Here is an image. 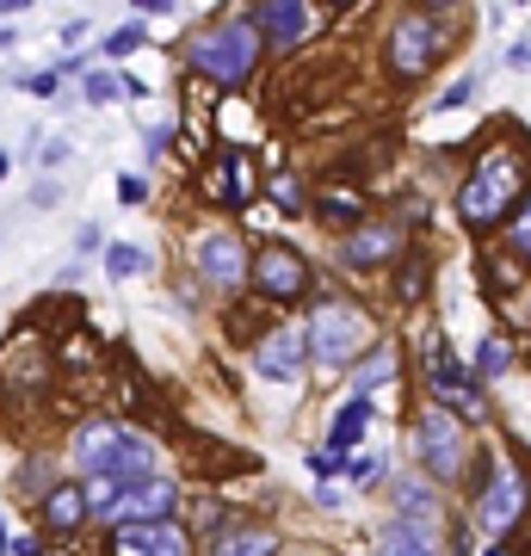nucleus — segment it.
I'll return each mask as SVG.
<instances>
[{
	"label": "nucleus",
	"mask_w": 531,
	"mask_h": 556,
	"mask_svg": "<svg viewBox=\"0 0 531 556\" xmlns=\"http://www.w3.org/2000/svg\"><path fill=\"white\" fill-rule=\"evenodd\" d=\"M75 457L112 489H137L155 470V445L142 433H130V427H118V420H87L75 433Z\"/></svg>",
	"instance_id": "obj_1"
},
{
	"label": "nucleus",
	"mask_w": 531,
	"mask_h": 556,
	"mask_svg": "<svg viewBox=\"0 0 531 556\" xmlns=\"http://www.w3.org/2000/svg\"><path fill=\"white\" fill-rule=\"evenodd\" d=\"M519 186H526V167H519V155L501 142V149H489V155L476 161V174L464 179V199H457V211H464V223H470V229H489V223H501L513 211Z\"/></svg>",
	"instance_id": "obj_2"
},
{
	"label": "nucleus",
	"mask_w": 531,
	"mask_h": 556,
	"mask_svg": "<svg viewBox=\"0 0 531 556\" xmlns=\"http://www.w3.org/2000/svg\"><path fill=\"white\" fill-rule=\"evenodd\" d=\"M254 56H260V31L254 25H217L192 43V68L211 75L217 87H241L254 75Z\"/></svg>",
	"instance_id": "obj_3"
},
{
	"label": "nucleus",
	"mask_w": 531,
	"mask_h": 556,
	"mask_svg": "<svg viewBox=\"0 0 531 556\" xmlns=\"http://www.w3.org/2000/svg\"><path fill=\"white\" fill-rule=\"evenodd\" d=\"M365 340H371V321L358 316L353 303H321L303 328V346H309L321 365H353L365 353Z\"/></svg>",
	"instance_id": "obj_4"
},
{
	"label": "nucleus",
	"mask_w": 531,
	"mask_h": 556,
	"mask_svg": "<svg viewBox=\"0 0 531 556\" xmlns=\"http://www.w3.org/2000/svg\"><path fill=\"white\" fill-rule=\"evenodd\" d=\"M414 445H420V464L433 470L439 482H457L464 477V427H457L445 408H427V415L414 420Z\"/></svg>",
	"instance_id": "obj_5"
},
{
	"label": "nucleus",
	"mask_w": 531,
	"mask_h": 556,
	"mask_svg": "<svg viewBox=\"0 0 531 556\" xmlns=\"http://www.w3.org/2000/svg\"><path fill=\"white\" fill-rule=\"evenodd\" d=\"M174 482H137V489H112V501L99 507V519L112 526H161L174 514Z\"/></svg>",
	"instance_id": "obj_6"
},
{
	"label": "nucleus",
	"mask_w": 531,
	"mask_h": 556,
	"mask_svg": "<svg viewBox=\"0 0 531 556\" xmlns=\"http://www.w3.org/2000/svg\"><path fill=\"white\" fill-rule=\"evenodd\" d=\"M254 278H260V291L273 303H296L303 291H309V273H303V260L291 254V248H260V260H254Z\"/></svg>",
	"instance_id": "obj_7"
},
{
	"label": "nucleus",
	"mask_w": 531,
	"mask_h": 556,
	"mask_svg": "<svg viewBox=\"0 0 531 556\" xmlns=\"http://www.w3.org/2000/svg\"><path fill=\"white\" fill-rule=\"evenodd\" d=\"M476 519H482V532L513 538V519H526V482L513 477V470H494L489 489H482V507H476Z\"/></svg>",
	"instance_id": "obj_8"
},
{
	"label": "nucleus",
	"mask_w": 531,
	"mask_h": 556,
	"mask_svg": "<svg viewBox=\"0 0 531 556\" xmlns=\"http://www.w3.org/2000/svg\"><path fill=\"white\" fill-rule=\"evenodd\" d=\"M112 556H192V538L179 532L174 519H161V526H118Z\"/></svg>",
	"instance_id": "obj_9"
},
{
	"label": "nucleus",
	"mask_w": 531,
	"mask_h": 556,
	"mask_svg": "<svg viewBox=\"0 0 531 556\" xmlns=\"http://www.w3.org/2000/svg\"><path fill=\"white\" fill-rule=\"evenodd\" d=\"M433 50H439V25L433 20H402L395 38H390V68L395 75H420V68L433 62Z\"/></svg>",
	"instance_id": "obj_10"
},
{
	"label": "nucleus",
	"mask_w": 531,
	"mask_h": 556,
	"mask_svg": "<svg viewBox=\"0 0 531 556\" xmlns=\"http://www.w3.org/2000/svg\"><path fill=\"white\" fill-rule=\"evenodd\" d=\"M377 556H439L433 519H390L377 538Z\"/></svg>",
	"instance_id": "obj_11"
},
{
	"label": "nucleus",
	"mask_w": 531,
	"mask_h": 556,
	"mask_svg": "<svg viewBox=\"0 0 531 556\" xmlns=\"http://www.w3.org/2000/svg\"><path fill=\"white\" fill-rule=\"evenodd\" d=\"M427 365H433V383H439V396H445V408H457V415H470V420L482 415V396H476V383L457 371L452 353H445L439 340H433V358H427Z\"/></svg>",
	"instance_id": "obj_12"
},
{
	"label": "nucleus",
	"mask_w": 531,
	"mask_h": 556,
	"mask_svg": "<svg viewBox=\"0 0 531 556\" xmlns=\"http://www.w3.org/2000/svg\"><path fill=\"white\" fill-rule=\"evenodd\" d=\"M296 371H303V328H278V334L260 346V378L291 383Z\"/></svg>",
	"instance_id": "obj_13"
},
{
	"label": "nucleus",
	"mask_w": 531,
	"mask_h": 556,
	"mask_svg": "<svg viewBox=\"0 0 531 556\" xmlns=\"http://www.w3.org/2000/svg\"><path fill=\"white\" fill-rule=\"evenodd\" d=\"M309 7H296V0H273V7H260L254 13V31H266L273 43H296L303 31H309Z\"/></svg>",
	"instance_id": "obj_14"
},
{
	"label": "nucleus",
	"mask_w": 531,
	"mask_h": 556,
	"mask_svg": "<svg viewBox=\"0 0 531 556\" xmlns=\"http://www.w3.org/2000/svg\"><path fill=\"white\" fill-rule=\"evenodd\" d=\"M198 266H204V278H217V285H241V241L236 236H204L198 241Z\"/></svg>",
	"instance_id": "obj_15"
},
{
	"label": "nucleus",
	"mask_w": 531,
	"mask_h": 556,
	"mask_svg": "<svg viewBox=\"0 0 531 556\" xmlns=\"http://www.w3.org/2000/svg\"><path fill=\"white\" fill-rule=\"evenodd\" d=\"M395 248H402V229H395V223H371V229H358V236H353V260H358V266H383Z\"/></svg>",
	"instance_id": "obj_16"
},
{
	"label": "nucleus",
	"mask_w": 531,
	"mask_h": 556,
	"mask_svg": "<svg viewBox=\"0 0 531 556\" xmlns=\"http://www.w3.org/2000/svg\"><path fill=\"white\" fill-rule=\"evenodd\" d=\"M43 519H50V532H75L80 519H87V495H80V489H50Z\"/></svg>",
	"instance_id": "obj_17"
},
{
	"label": "nucleus",
	"mask_w": 531,
	"mask_h": 556,
	"mask_svg": "<svg viewBox=\"0 0 531 556\" xmlns=\"http://www.w3.org/2000/svg\"><path fill=\"white\" fill-rule=\"evenodd\" d=\"M273 551H278L273 532H260V526H241V532H223L211 556H273Z\"/></svg>",
	"instance_id": "obj_18"
},
{
	"label": "nucleus",
	"mask_w": 531,
	"mask_h": 556,
	"mask_svg": "<svg viewBox=\"0 0 531 556\" xmlns=\"http://www.w3.org/2000/svg\"><path fill=\"white\" fill-rule=\"evenodd\" d=\"M365 420H371V402L358 396V402H353V408H346V415H340V420H334V439H328V452H340V457L353 452V439H358V433H365Z\"/></svg>",
	"instance_id": "obj_19"
},
{
	"label": "nucleus",
	"mask_w": 531,
	"mask_h": 556,
	"mask_svg": "<svg viewBox=\"0 0 531 556\" xmlns=\"http://www.w3.org/2000/svg\"><path fill=\"white\" fill-rule=\"evenodd\" d=\"M395 507H402L395 519H433V495H427L420 482H402V489H395Z\"/></svg>",
	"instance_id": "obj_20"
},
{
	"label": "nucleus",
	"mask_w": 531,
	"mask_h": 556,
	"mask_svg": "<svg viewBox=\"0 0 531 556\" xmlns=\"http://www.w3.org/2000/svg\"><path fill=\"white\" fill-rule=\"evenodd\" d=\"M118 93H130V80L112 75V68H99V75H87V100L105 105V100H118Z\"/></svg>",
	"instance_id": "obj_21"
},
{
	"label": "nucleus",
	"mask_w": 531,
	"mask_h": 556,
	"mask_svg": "<svg viewBox=\"0 0 531 556\" xmlns=\"http://www.w3.org/2000/svg\"><path fill=\"white\" fill-rule=\"evenodd\" d=\"M105 273L112 278H130V273H149V260H142V248H112V254H105Z\"/></svg>",
	"instance_id": "obj_22"
},
{
	"label": "nucleus",
	"mask_w": 531,
	"mask_h": 556,
	"mask_svg": "<svg viewBox=\"0 0 531 556\" xmlns=\"http://www.w3.org/2000/svg\"><path fill=\"white\" fill-rule=\"evenodd\" d=\"M383 378H395V353H377L371 365L358 371V396H365V390H377V383H383Z\"/></svg>",
	"instance_id": "obj_23"
},
{
	"label": "nucleus",
	"mask_w": 531,
	"mask_h": 556,
	"mask_svg": "<svg viewBox=\"0 0 531 556\" xmlns=\"http://www.w3.org/2000/svg\"><path fill=\"white\" fill-rule=\"evenodd\" d=\"M223 192H229V204H248V161L229 155V174H223Z\"/></svg>",
	"instance_id": "obj_24"
},
{
	"label": "nucleus",
	"mask_w": 531,
	"mask_h": 556,
	"mask_svg": "<svg viewBox=\"0 0 531 556\" xmlns=\"http://www.w3.org/2000/svg\"><path fill=\"white\" fill-rule=\"evenodd\" d=\"M476 371H482V378L507 371V340H482V353H476Z\"/></svg>",
	"instance_id": "obj_25"
},
{
	"label": "nucleus",
	"mask_w": 531,
	"mask_h": 556,
	"mask_svg": "<svg viewBox=\"0 0 531 556\" xmlns=\"http://www.w3.org/2000/svg\"><path fill=\"white\" fill-rule=\"evenodd\" d=\"M346 470H353V482H377V477H383V457H377V452H353V457H346Z\"/></svg>",
	"instance_id": "obj_26"
},
{
	"label": "nucleus",
	"mask_w": 531,
	"mask_h": 556,
	"mask_svg": "<svg viewBox=\"0 0 531 556\" xmlns=\"http://www.w3.org/2000/svg\"><path fill=\"white\" fill-rule=\"evenodd\" d=\"M142 43V31L137 25H124V31H112V38H105V56H118V50H137Z\"/></svg>",
	"instance_id": "obj_27"
},
{
	"label": "nucleus",
	"mask_w": 531,
	"mask_h": 556,
	"mask_svg": "<svg viewBox=\"0 0 531 556\" xmlns=\"http://www.w3.org/2000/svg\"><path fill=\"white\" fill-rule=\"evenodd\" d=\"M513 241H519V254L531 260V199H526V211H519V223H513Z\"/></svg>",
	"instance_id": "obj_28"
},
{
	"label": "nucleus",
	"mask_w": 531,
	"mask_h": 556,
	"mask_svg": "<svg viewBox=\"0 0 531 556\" xmlns=\"http://www.w3.org/2000/svg\"><path fill=\"white\" fill-rule=\"evenodd\" d=\"M273 199L285 204V211H303V204H296V186H291V179H273Z\"/></svg>",
	"instance_id": "obj_29"
},
{
	"label": "nucleus",
	"mask_w": 531,
	"mask_h": 556,
	"mask_svg": "<svg viewBox=\"0 0 531 556\" xmlns=\"http://www.w3.org/2000/svg\"><path fill=\"white\" fill-rule=\"evenodd\" d=\"M0 551H13V544H7V526H0Z\"/></svg>",
	"instance_id": "obj_30"
},
{
	"label": "nucleus",
	"mask_w": 531,
	"mask_h": 556,
	"mask_svg": "<svg viewBox=\"0 0 531 556\" xmlns=\"http://www.w3.org/2000/svg\"><path fill=\"white\" fill-rule=\"evenodd\" d=\"M0 174H7V149H0Z\"/></svg>",
	"instance_id": "obj_31"
}]
</instances>
